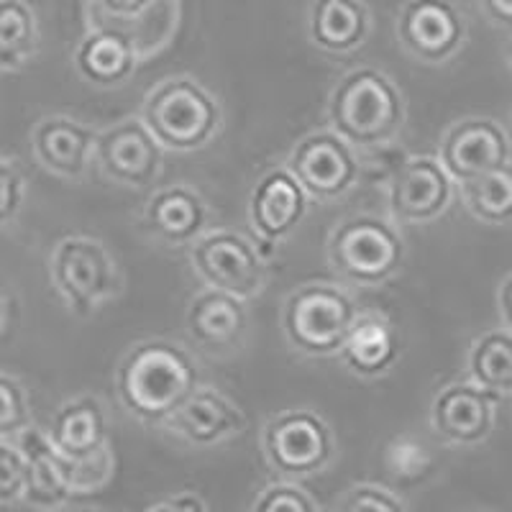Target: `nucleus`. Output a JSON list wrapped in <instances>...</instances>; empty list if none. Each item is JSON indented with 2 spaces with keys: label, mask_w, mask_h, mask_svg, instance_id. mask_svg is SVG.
I'll list each match as a JSON object with an SVG mask.
<instances>
[{
  "label": "nucleus",
  "mask_w": 512,
  "mask_h": 512,
  "mask_svg": "<svg viewBox=\"0 0 512 512\" xmlns=\"http://www.w3.org/2000/svg\"><path fill=\"white\" fill-rule=\"evenodd\" d=\"M479 3L489 21H495L497 26H505V29L512 24V0H479Z\"/></svg>",
  "instance_id": "obj_35"
},
{
  "label": "nucleus",
  "mask_w": 512,
  "mask_h": 512,
  "mask_svg": "<svg viewBox=\"0 0 512 512\" xmlns=\"http://www.w3.org/2000/svg\"><path fill=\"white\" fill-rule=\"evenodd\" d=\"M512 277L505 274V280L500 282V290H497V308H500V318L505 323V328H510L512 320Z\"/></svg>",
  "instance_id": "obj_37"
},
{
  "label": "nucleus",
  "mask_w": 512,
  "mask_h": 512,
  "mask_svg": "<svg viewBox=\"0 0 512 512\" xmlns=\"http://www.w3.org/2000/svg\"><path fill=\"white\" fill-rule=\"evenodd\" d=\"M469 377L477 387L497 397H510L512 390V331L500 328L474 341L469 351Z\"/></svg>",
  "instance_id": "obj_25"
},
{
  "label": "nucleus",
  "mask_w": 512,
  "mask_h": 512,
  "mask_svg": "<svg viewBox=\"0 0 512 512\" xmlns=\"http://www.w3.org/2000/svg\"><path fill=\"white\" fill-rule=\"evenodd\" d=\"M95 131L67 116H49L31 134V152L41 167L62 177L80 180L93 162Z\"/></svg>",
  "instance_id": "obj_17"
},
{
  "label": "nucleus",
  "mask_w": 512,
  "mask_h": 512,
  "mask_svg": "<svg viewBox=\"0 0 512 512\" xmlns=\"http://www.w3.org/2000/svg\"><path fill=\"white\" fill-rule=\"evenodd\" d=\"M510 154V136L505 128L492 118L474 116L454 123L443 134L438 164L456 185H461L500 169H510Z\"/></svg>",
  "instance_id": "obj_10"
},
{
  "label": "nucleus",
  "mask_w": 512,
  "mask_h": 512,
  "mask_svg": "<svg viewBox=\"0 0 512 512\" xmlns=\"http://www.w3.org/2000/svg\"><path fill=\"white\" fill-rule=\"evenodd\" d=\"M31 425V405L16 377L0 372V438H13Z\"/></svg>",
  "instance_id": "obj_28"
},
{
  "label": "nucleus",
  "mask_w": 512,
  "mask_h": 512,
  "mask_svg": "<svg viewBox=\"0 0 512 512\" xmlns=\"http://www.w3.org/2000/svg\"><path fill=\"white\" fill-rule=\"evenodd\" d=\"M16 320H18L16 300H13V295H8V292L0 290V341H3V338L13 331Z\"/></svg>",
  "instance_id": "obj_34"
},
{
  "label": "nucleus",
  "mask_w": 512,
  "mask_h": 512,
  "mask_svg": "<svg viewBox=\"0 0 512 512\" xmlns=\"http://www.w3.org/2000/svg\"><path fill=\"white\" fill-rule=\"evenodd\" d=\"M454 200V180L436 157L405 159L392 172L390 210L400 223H431Z\"/></svg>",
  "instance_id": "obj_13"
},
{
  "label": "nucleus",
  "mask_w": 512,
  "mask_h": 512,
  "mask_svg": "<svg viewBox=\"0 0 512 512\" xmlns=\"http://www.w3.org/2000/svg\"><path fill=\"white\" fill-rule=\"evenodd\" d=\"M285 169L300 182L308 198L320 203L341 198L359 180V159L354 146L333 134L331 128L313 131L297 141Z\"/></svg>",
  "instance_id": "obj_8"
},
{
  "label": "nucleus",
  "mask_w": 512,
  "mask_h": 512,
  "mask_svg": "<svg viewBox=\"0 0 512 512\" xmlns=\"http://www.w3.org/2000/svg\"><path fill=\"white\" fill-rule=\"evenodd\" d=\"M254 512H315V507L303 489L292 484H274L256 500Z\"/></svg>",
  "instance_id": "obj_31"
},
{
  "label": "nucleus",
  "mask_w": 512,
  "mask_h": 512,
  "mask_svg": "<svg viewBox=\"0 0 512 512\" xmlns=\"http://www.w3.org/2000/svg\"><path fill=\"white\" fill-rule=\"evenodd\" d=\"M18 448L26 461L24 497L36 507H59L70 500V459H64L49 443L47 433L29 425L18 433Z\"/></svg>",
  "instance_id": "obj_20"
},
{
  "label": "nucleus",
  "mask_w": 512,
  "mask_h": 512,
  "mask_svg": "<svg viewBox=\"0 0 512 512\" xmlns=\"http://www.w3.org/2000/svg\"><path fill=\"white\" fill-rule=\"evenodd\" d=\"M26 461L21 448L13 446L8 438H0V505L16 502L24 497Z\"/></svg>",
  "instance_id": "obj_29"
},
{
  "label": "nucleus",
  "mask_w": 512,
  "mask_h": 512,
  "mask_svg": "<svg viewBox=\"0 0 512 512\" xmlns=\"http://www.w3.org/2000/svg\"><path fill=\"white\" fill-rule=\"evenodd\" d=\"M24 175L13 162L0 157V228H6L24 205Z\"/></svg>",
  "instance_id": "obj_30"
},
{
  "label": "nucleus",
  "mask_w": 512,
  "mask_h": 512,
  "mask_svg": "<svg viewBox=\"0 0 512 512\" xmlns=\"http://www.w3.org/2000/svg\"><path fill=\"white\" fill-rule=\"evenodd\" d=\"M47 438L64 459H85L108 446V423L98 397L80 395L64 402L54 413Z\"/></svg>",
  "instance_id": "obj_22"
},
{
  "label": "nucleus",
  "mask_w": 512,
  "mask_h": 512,
  "mask_svg": "<svg viewBox=\"0 0 512 512\" xmlns=\"http://www.w3.org/2000/svg\"><path fill=\"white\" fill-rule=\"evenodd\" d=\"M397 39L425 64L456 57L466 41V21L451 0H408L397 16Z\"/></svg>",
  "instance_id": "obj_12"
},
{
  "label": "nucleus",
  "mask_w": 512,
  "mask_h": 512,
  "mask_svg": "<svg viewBox=\"0 0 512 512\" xmlns=\"http://www.w3.org/2000/svg\"><path fill=\"white\" fill-rule=\"evenodd\" d=\"M185 326L200 349L213 356H226L244 344L249 315L241 300L208 287L187 305Z\"/></svg>",
  "instance_id": "obj_16"
},
{
  "label": "nucleus",
  "mask_w": 512,
  "mask_h": 512,
  "mask_svg": "<svg viewBox=\"0 0 512 512\" xmlns=\"http://www.w3.org/2000/svg\"><path fill=\"white\" fill-rule=\"evenodd\" d=\"M85 512H88V510H85Z\"/></svg>",
  "instance_id": "obj_38"
},
{
  "label": "nucleus",
  "mask_w": 512,
  "mask_h": 512,
  "mask_svg": "<svg viewBox=\"0 0 512 512\" xmlns=\"http://www.w3.org/2000/svg\"><path fill=\"white\" fill-rule=\"evenodd\" d=\"M308 195L287 169H269L249 198V221L256 239L272 246L297 231L308 210Z\"/></svg>",
  "instance_id": "obj_14"
},
{
  "label": "nucleus",
  "mask_w": 512,
  "mask_h": 512,
  "mask_svg": "<svg viewBox=\"0 0 512 512\" xmlns=\"http://www.w3.org/2000/svg\"><path fill=\"white\" fill-rule=\"evenodd\" d=\"M502 397L482 390L474 382L443 387L431 405L433 431L448 443H479L495 425V410Z\"/></svg>",
  "instance_id": "obj_15"
},
{
  "label": "nucleus",
  "mask_w": 512,
  "mask_h": 512,
  "mask_svg": "<svg viewBox=\"0 0 512 512\" xmlns=\"http://www.w3.org/2000/svg\"><path fill=\"white\" fill-rule=\"evenodd\" d=\"M328 262L341 280L356 287L390 282L405 262V241L397 228L372 213L336 223L328 236Z\"/></svg>",
  "instance_id": "obj_4"
},
{
  "label": "nucleus",
  "mask_w": 512,
  "mask_h": 512,
  "mask_svg": "<svg viewBox=\"0 0 512 512\" xmlns=\"http://www.w3.org/2000/svg\"><path fill=\"white\" fill-rule=\"evenodd\" d=\"M459 195L477 221L489 226H507L512 216V167L461 182Z\"/></svg>",
  "instance_id": "obj_27"
},
{
  "label": "nucleus",
  "mask_w": 512,
  "mask_h": 512,
  "mask_svg": "<svg viewBox=\"0 0 512 512\" xmlns=\"http://www.w3.org/2000/svg\"><path fill=\"white\" fill-rule=\"evenodd\" d=\"M108 16L139 18L154 6V0H95Z\"/></svg>",
  "instance_id": "obj_33"
},
{
  "label": "nucleus",
  "mask_w": 512,
  "mask_h": 512,
  "mask_svg": "<svg viewBox=\"0 0 512 512\" xmlns=\"http://www.w3.org/2000/svg\"><path fill=\"white\" fill-rule=\"evenodd\" d=\"M400 336L392 320L379 310H364L354 318L338 356L344 367L361 379H377L400 359Z\"/></svg>",
  "instance_id": "obj_18"
},
{
  "label": "nucleus",
  "mask_w": 512,
  "mask_h": 512,
  "mask_svg": "<svg viewBox=\"0 0 512 512\" xmlns=\"http://www.w3.org/2000/svg\"><path fill=\"white\" fill-rule=\"evenodd\" d=\"M39 26L29 3L0 0V70L18 72L36 54Z\"/></svg>",
  "instance_id": "obj_26"
},
{
  "label": "nucleus",
  "mask_w": 512,
  "mask_h": 512,
  "mask_svg": "<svg viewBox=\"0 0 512 512\" xmlns=\"http://www.w3.org/2000/svg\"><path fill=\"white\" fill-rule=\"evenodd\" d=\"M144 221L154 239L169 246L192 244L208 223V208L200 192L175 185L157 190L144 208Z\"/></svg>",
  "instance_id": "obj_21"
},
{
  "label": "nucleus",
  "mask_w": 512,
  "mask_h": 512,
  "mask_svg": "<svg viewBox=\"0 0 512 512\" xmlns=\"http://www.w3.org/2000/svg\"><path fill=\"white\" fill-rule=\"evenodd\" d=\"M136 44L118 29L90 31L75 52V67L82 77L100 88L121 85L136 70Z\"/></svg>",
  "instance_id": "obj_24"
},
{
  "label": "nucleus",
  "mask_w": 512,
  "mask_h": 512,
  "mask_svg": "<svg viewBox=\"0 0 512 512\" xmlns=\"http://www.w3.org/2000/svg\"><path fill=\"white\" fill-rule=\"evenodd\" d=\"M264 451L277 472L308 477L331 461L333 433L318 413L287 410L269 418L264 428Z\"/></svg>",
  "instance_id": "obj_9"
},
{
  "label": "nucleus",
  "mask_w": 512,
  "mask_h": 512,
  "mask_svg": "<svg viewBox=\"0 0 512 512\" xmlns=\"http://www.w3.org/2000/svg\"><path fill=\"white\" fill-rule=\"evenodd\" d=\"M93 159L108 180L126 187H146L162 172L164 149L141 118H128L95 136Z\"/></svg>",
  "instance_id": "obj_11"
},
{
  "label": "nucleus",
  "mask_w": 512,
  "mask_h": 512,
  "mask_svg": "<svg viewBox=\"0 0 512 512\" xmlns=\"http://www.w3.org/2000/svg\"><path fill=\"white\" fill-rule=\"evenodd\" d=\"M405 98L390 77L374 67L346 72L331 90V131L354 149H377L400 136Z\"/></svg>",
  "instance_id": "obj_2"
},
{
  "label": "nucleus",
  "mask_w": 512,
  "mask_h": 512,
  "mask_svg": "<svg viewBox=\"0 0 512 512\" xmlns=\"http://www.w3.org/2000/svg\"><path fill=\"white\" fill-rule=\"evenodd\" d=\"M149 512H205V507L198 497L180 495V497H175V500H167V502H162V505L152 507Z\"/></svg>",
  "instance_id": "obj_36"
},
{
  "label": "nucleus",
  "mask_w": 512,
  "mask_h": 512,
  "mask_svg": "<svg viewBox=\"0 0 512 512\" xmlns=\"http://www.w3.org/2000/svg\"><path fill=\"white\" fill-rule=\"evenodd\" d=\"M372 21L361 0H313L310 41L326 54H351L367 41Z\"/></svg>",
  "instance_id": "obj_23"
},
{
  "label": "nucleus",
  "mask_w": 512,
  "mask_h": 512,
  "mask_svg": "<svg viewBox=\"0 0 512 512\" xmlns=\"http://www.w3.org/2000/svg\"><path fill=\"white\" fill-rule=\"evenodd\" d=\"M141 121L169 152H198L221 131L223 111L216 95L192 77L159 82L146 95Z\"/></svg>",
  "instance_id": "obj_3"
},
{
  "label": "nucleus",
  "mask_w": 512,
  "mask_h": 512,
  "mask_svg": "<svg viewBox=\"0 0 512 512\" xmlns=\"http://www.w3.org/2000/svg\"><path fill=\"white\" fill-rule=\"evenodd\" d=\"M341 512H405L400 502L377 487H356L341 505Z\"/></svg>",
  "instance_id": "obj_32"
},
{
  "label": "nucleus",
  "mask_w": 512,
  "mask_h": 512,
  "mask_svg": "<svg viewBox=\"0 0 512 512\" xmlns=\"http://www.w3.org/2000/svg\"><path fill=\"white\" fill-rule=\"evenodd\" d=\"M359 305L346 290L326 282L292 290L282 308V328L292 349L308 356L338 354Z\"/></svg>",
  "instance_id": "obj_6"
},
{
  "label": "nucleus",
  "mask_w": 512,
  "mask_h": 512,
  "mask_svg": "<svg viewBox=\"0 0 512 512\" xmlns=\"http://www.w3.org/2000/svg\"><path fill=\"white\" fill-rule=\"evenodd\" d=\"M49 277L75 315H93L118 297L123 274L111 251L93 236H67L49 254Z\"/></svg>",
  "instance_id": "obj_5"
},
{
  "label": "nucleus",
  "mask_w": 512,
  "mask_h": 512,
  "mask_svg": "<svg viewBox=\"0 0 512 512\" xmlns=\"http://www.w3.org/2000/svg\"><path fill=\"white\" fill-rule=\"evenodd\" d=\"M169 431L195 446H210L246 428V415L226 395L198 387L175 413L164 420Z\"/></svg>",
  "instance_id": "obj_19"
},
{
  "label": "nucleus",
  "mask_w": 512,
  "mask_h": 512,
  "mask_svg": "<svg viewBox=\"0 0 512 512\" xmlns=\"http://www.w3.org/2000/svg\"><path fill=\"white\" fill-rule=\"evenodd\" d=\"M190 264L210 290L226 292L241 303L262 295L267 285V262L256 244L236 231L200 233L190 244Z\"/></svg>",
  "instance_id": "obj_7"
},
{
  "label": "nucleus",
  "mask_w": 512,
  "mask_h": 512,
  "mask_svg": "<svg viewBox=\"0 0 512 512\" xmlns=\"http://www.w3.org/2000/svg\"><path fill=\"white\" fill-rule=\"evenodd\" d=\"M198 387V364L169 338H144L118 361V400L141 423L164 425Z\"/></svg>",
  "instance_id": "obj_1"
}]
</instances>
